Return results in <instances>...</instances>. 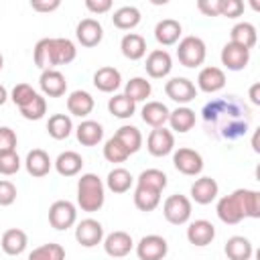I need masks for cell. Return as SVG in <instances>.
Masks as SVG:
<instances>
[{
    "instance_id": "obj_34",
    "label": "cell",
    "mask_w": 260,
    "mask_h": 260,
    "mask_svg": "<svg viewBox=\"0 0 260 260\" xmlns=\"http://www.w3.org/2000/svg\"><path fill=\"white\" fill-rule=\"evenodd\" d=\"M223 252H225V256L232 258V260H250L252 254H254L250 240L244 238V236H232V238L225 242Z\"/></svg>"
},
{
    "instance_id": "obj_44",
    "label": "cell",
    "mask_w": 260,
    "mask_h": 260,
    "mask_svg": "<svg viewBox=\"0 0 260 260\" xmlns=\"http://www.w3.org/2000/svg\"><path fill=\"white\" fill-rule=\"evenodd\" d=\"M30 260H63L65 250L61 244H43L28 254Z\"/></svg>"
},
{
    "instance_id": "obj_55",
    "label": "cell",
    "mask_w": 260,
    "mask_h": 260,
    "mask_svg": "<svg viewBox=\"0 0 260 260\" xmlns=\"http://www.w3.org/2000/svg\"><path fill=\"white\" fill-rule=\"evenodd\" d=\"M252 148H254V152H260V146H258V130L254 132V138H252Z\"/></svg>"
},
{
    "instance_id": "obj_53",
    "label": "cell",
    "mask_w": 260,
    "mask_h": 260,
    "mask_svg": "<svg viewBox=\"0 0 260 260\" xmlns=\"http://www.w3.org/2000/svg\"><path fill=\"white\" fill-rule=\"evenodd\" d=\"M250 102L254 106H260V83H254L250 87Z\"/></svg>"
},
{
    "instance_id": "obj_20",
    "label": "cell",
    "mask_w": 260,
    "mask_h": 260,
    "mask_svg": "<svg viewBox=\"0 0 260 260\" xmlns=\"http://www.w3.org/2000/svg\"><path fill=\"white\" fill-rule=\"evenodd\" d=\"M181 32H183L181 22L175 20V18H162V20L156 22V26H154V39H156V43L162 45V47L175 45V43L181 39Z\"/></svg>"
},
{
    "instance_id": "obj_19",
    "label": "cell",
    "mask_w": 260,
    "mask_h": 260,
    "mask_svg": "<svg viewBox=\"0 0 260 260\" xmlns=\"http://www.w3.org/2000/svg\"><path fill=\"white\" fill-rule=\"evenodd\" d=\"M213 238H215V228L207 219H195L187 228V240L193 246H199V248L207 246V244L213 242Z\"/></svg>"
},
{
    "instance_id": "obj_37",
    "label": "cell",
    "mask_w": 260,
    "mask_h": 260,
    "mask_svg": "<svg viewBox=\"0 0 260 260\" xmlns=\"http://www.w3.org/2000/svg\"><path fill=\"white\" fill-rule=\"evenodd\" d=\"M47 132L55 140H65L73 132V122L67 114H53L47 122Z\"/></svg>"
},
{
    "instance_id": "obj_15",
    "label": "cell",
    "mask_w": 260,
    "mask_h": 260,
    "mask_svg": "<svg viewBox=\"0 0 260 260\" xmlns=\"http://www.w3.org/2000/svg\"><path fill=\"white\" fill-rule=\"evenodd\" d=\"M39 85H41V91L49 98H61L65 95L67 91V81H65V75L57 69H43L41 77H39Z\"/></svg>"
},
{
    "instance_id": "obj_1",
    "label": "cell",
    "mask_w": 260,
    "mask_h": 260,
    "mask_svg": "<svg viewBox=\"0 0 260 260\" xmlns=\"http://www.w3.org/2000/svg\"><path fill=\"white\" fill-rule=\"evenodd\" d=\"M203 124L205 132L213 138L236 140L248 132L250 112L248 108L234 95L209 102L203 108Z\"/></svg>"
},
{
    "instance_id": "obj_54",
    "label": "cell",
    "mask_w": 260,
    "mask_h": 260,
    "mask_svg": "<svg viewBox=\"0 0 260 260\" xmlns=\"http://www.w3.org/2000/svg\"><path fill=\"white\" fill-rule=\"evenodd\" d=\"M6 100H8V91H6V87L0 83V106H4Z\"/></svg>"
},
{
    "instance_id": "obj_2",
    "label": "cell",
    "mask_w": 260,
    "mask_h": 260,
    "mask_svg": "<svg viewBox=\"0 0 260 260\" xmlns=\"http://www.w3.org/2000/svg\"><path fill=\"white\" fill-rule=\"evenodd\" d=\"M35 65L39 69H51L57 65H67L77 57V49L69 39H41L35 45Z\"/></svg>"
},
{
    "instance_id": "obj_32",
    "label": "cell",
    "mask_w": 260,
    "mask_h": 260,
    "mask_svg": "<svg viewBox=\"0 0 260 260\" xmlns=\"http://www.w3.org/2000/svg\"><path fill=\"white\" fill-rule=\"evenodd\" d=\"M167 122L171 124V130H175L179 134H185L195 126V112L191 108H187V106H179L177 110L169 112V120Z\"/></svg>"
},
{
    "instance_id": "obj_14",
    "label": "cell",
    "mask_w": 260,
    "mask_h": 260,
    "mask_svg": "<svg viewBox=\"0 0 260 260\" xmlns=\"http://www.w3.org/2000/svg\"><path fill=\"white\" fill-rule=\"evenodd\" d=\"M144 69H146V73L152 79H162V77H167L171 73L173 59H171V55L165 49H154V51L148 53L146 63H144Z\"/></svg>"
},
{
    "instance_id": "obj_52",
    "label": "cell",
    "mask_w": 260,
    "mask_h": 260,
    "mask_svg": "<svg viewBox=\"0 0 260 260\" xmlns=\"http://www.w3.org/2000/svg\"><path fill=\"white\" fill-rule=\"evenodd\" d=\"M30 6L32 10L47 14V12H55L61 6V0H30Z\"/></svg>"
},
{
    "instance_id": "obj_38",
    "label": "cell",
    "mask_w": 260,
    "mask_h": 260,
    "mask_svg": "<svg viewBox=\"0 0 260 260\" xmlns=\"http://www.w3.org/2000/svg\"><path fill=\"white\" fill-rule=\"evenodd\" d=\"M108 110H110L112 116L126 120V118H132V116H134V112H136V102L130 100L126 93H116L114 98H110Z\"/></svg>"
},
{
    "instance_id": "obj_46",
    "label": "cell",
    "mask_w": 260,
    "mask_h": 260,
    "mask_svg": "<svg viewBox=\"0 0 260 260\" xmlns=\"http://www.w3.org/2000/svg\"><path fill=\"white\" fill-rule=\"evenodd\" d=\"M35 89L28 85V83H16L14 87H12V93H10V100L20 108V106H24L26 102H30L32 98H35Z\"/></svg>"
},
{
    "instance_id": "obj_16",
    "label": "cell",
    "mask_w": 260,
    "mask_h": 260,
    "mask_svg": "<svg viewBox=\"0 0 260 260\" xmlns=\"http://www.w3.org/2000/svg\"><path fill=\"white\" fill-rule=\"evenodd\" d=\"M102 242H104L106 254L112 256V258H124V256H128L130 250L134 248L132 236L126 234V232H112V234H108Z\"/></svg>"
},
{
    "instance_id": "obj_40",
    "label": "cell",
    "mask_w": 260,
    "mask_h": 260,
    "mask_svg": "<svg viewBox=\"0 0 260 260\" xmlns=\"http://www.w3.org/2000/svg\"><path fill=\"white\" fill-rule=\"evenodd\" d=\"M124 93L134 102H144L146 98H150L152 85H150V81H146V77H132L130 81H126Z\"/></svg>"
},
{
    "instance_id": "obj_51",
    "label": "cell",
    "mask_w": 260,
    "mask_h": 260,
    "mask_svg": "<svg viewBox=\"0 0 260 260\" xmlns=\"http://www.w3.org/2000/svg\"><path fill=\"white\" fill-rule=\"evenodd\" d=\"M83 2L91 14H106L112 10V4H114V0H83Z\"/></svg>"
},
{
    "instance_id": "obj_36",
    "label": "cell",
    "mask_w": 260,
    "mask_h": 260,
    "mask_svg": "<svg viewBox=\"0 0 260 260\" xmlns=\"http://www.w3.org/2000/svg\"><path fill=\"white\" fill-rule=\"evenodd\" d=\"M132 183H134V177H132V173L130 171H126V169H122V167H118V169H112L110 173H108V179H106V187L112 191V193H126L130 187H132Z\"/></svg>"
},
{
    "instance_id": "obj_48",
    "label": "cell",
    "mask_w": 260,
    "mask_h": 260,
    "mask_svg": "<svg viewBox=\"0 0 260 260\" xmlns=\"http://www.w3.org/2000/svg\"><path fill=\"white\" fill-rule=\"evenodd\" d=\"M16 132L8 126H0V152L4 150H16Z\"/></svg>"
},
{
    "instance_id": "obj_35",
    "label": "cell",
    "mask_w": 260,
    "mask_h": 260,
    "mask_svg": "<svg viewBox=\"0 0 260 260\" xmlns=\"http://www.w3.org/2000/svg\"><path fill=\"white\" fill-rule=\"evenodd\" d=\"M230 41L238 43V45H242L246 49H252L258 43L256 26L252 22H238V24H234V28L230 30Z\"/></svg>"
},
{
    "instance_id": "obj_12",
    "label": "cell",
    "mask_w": 260,
    "mask_h": 260,
    "mask_svg": "<svg viewBox=\"0 0 260 260\" xmlns=\"http://www.w3.org/2000/svg\"><path fill=\"white\" fill-rule=\"evenodd\" d=\"M250 63V49L238 43H225L221 49V65L230 71H242Z\"/></svg>"
},
{
    "instance_id": "obj_27",
    "label": "cell",
    "mask_w": 260,
    "mask_h": 260,
    "mask_svg": "<svg viewBox=\"0 0 260 260\" xmlns=\"http://www.w3.org/2000/svg\"><path fill=\"white\" fill-rule=\"evenodd\" d=\"M75 136L83 146H95L104 138V126L95 120H83L75 128Z\"/></svg>"
},
{
    "instance_id": "obj_50",
    "label": "cell",
    "mask_w": 260,
    "mask_h": 260,
    "mask_svg": "<svg viewBox=\"0 0 260 260\" xmlns=\"http://www.w3.org/2000/svg\"><path fill=\"white\" fill-rule=\"evenodd\" d=\"M219 2L221 0H197V8L203 16H219Z\"/></svg>"
},
{
    "instance_id": "obj_3",
    "label": "cell",
    "mask_w": 260,
    "mask_h": 260,
    "mask_svg": "<svg viewBox=\"0 0 260 260\" xmlns=\"http://www.w3.org/2000/svg\"><path fill=\"white\" fill-rule=\"evenodd\" d=\"M106 201V185L95 173H85L77 181V205L81 211L93 213L104 207Z\"/></svg>"
},
{
    "instance_id": "obj_11",
    "label": "cell",
    "mask_w": 260,
    "mask_h": 260,
    "mask_svg": "<svg viewBox=\"0 0 260 260\" xmlns=\"http://www.w3.org/2000/svg\"><path fill=\"white\" fill-rule=\"evenodd\" d=\"M75 240L83 248H93V246L102 244V240H104V225L98 219L85 217L75 228Z\"/></svg>"
},
{
    "instance_id": "obj_6",
    "label": "cell",
    "mask_w": 260,
    "mask_h": 260,
    "mask_svg": "<svg viewBox=\"0 0 260 260\" xmlns=\"http://www.w3.org/2000/svg\"><path fill=\"white\" fill-rule=\"evenodd\" d=\"M75 221H77V207L71 201L59 199L49 207V223L57 232L69 230L71 225H75Z\"/></svg>"
},
{
    "instance_id": "obj_26",
    "label": "cell",
    "mask_w": 260,
    "mask_h": 260,
    "mask_svg": "<svg viewBox=\"0 0 260 260\" xmlns=\"http://www.w3.org/2000/svg\"><path fill=\"white\" fill-rule=\"evenodd\" d=\"M215 211H217V217H219L223 223H228V225H236V223H240V221L244 219V213H242V209H240V205H238V201H236L234 195L221 197V199L217 201Z\"/></svg>"
},
{
    "instance_id": "obj_18",
    "label": "cell",
    "mask_w": 260,
    "mask_h": 260,
    "mask_svg": "<svg viewBox=\"0 0 260 260\" xmlns=\"http://www.w3.org/2000/svg\"><path fill=\"white\" fill-rule=\"evenodd\" d=\"M223 85H225V73L219 67H211V65L203 67L197 75V87L205 93H215L223 89Z\"/></svg>"
},
{
    "instance_id": "obj_13",
    "label": "cell",
    "mask_w": 260,
    "mask_h": 260,
    "mask_svg": "<svg viewBox=\"0 0 260 260\" xmlns=\"http://www.w3.org/2000/svg\"><path fill=\"white\" fill-rule=\"evenodd\" d=\"M75 37L81 43V47H87V49L98 47L104 39V26L95 18H83L75 28Z\"/></svg>"
},
{
    "instance_id": "obj_42",
    "label": "cell",
    "mask_w": 260,
    "mask_h": 260,
    "mask_svg": "<svg viewBox=\"0 0 260 260\" xmlns=\"http://www.w3.org/2000/svg\"><path fill=\"white\" fill-rule=\"evenodd\" d=\"M18 110H20L22 118H26V120H41L47 114V100L41 93H35V98L30 102H26L24 106H20Z\"/></svg>"
},
{
    "instance_id": "obj_56",
    "label": "cell",
    "mask_w": 260,
    "mask_h": 260,
    "mask_svg": "<svg viewBox=\"0 0 260 260\" xmlns=\"http://www.w3.org/2000/svg\"><path fill=\"white\" fill-rule=\"evenodd\" d=\"M150 4H154V6H165V4H169L171 0H148Z\"/></svg>"
},
{
    "instance_id": "obj_43",
    "label": "cell",
    "mask_w": 260,
    "mask_h": 260,
    "mask_svg": "<svg viewBox=\"0 0 260 260\" xmlns=\"http://www.w3.org/2000/svg\"><path fill=\"white\" fill-rule=\"evenodd\" d=\"M136 183H138V185H146V187H152V189L162 191V189L167 187L169 181H167V175H165L160 169H146V171H142V173L138 175Z\"/></svg>"
},
{
    "instance_id": "obj_39",
    "label": "cell",
    "mask_w": 260,
    "mask_h": 260,
    "mask_svg": "<svg viewBox=\"0 0 260 260\" xmlns=\"http://www.w3.org/2000/svg\"><path fill=\"white\" fill-rule=\"evenodd\" d=\"M114 136L130 150V154H134V152H138V150L142 148V134H140V130H138L136 126L124 124V126H120V128L116 130Z\"/></svg>"
},
{
    "instance_id": "obj_41",
    "label": "cell",
    "mask_w": 260,
    "mask_h": 260,
    "mask_svg": "<svg viewBox=\"0 0 260 260\" xmlns=\"http://www.w3.org/2000/svg\"><path fill=\"white\" fill-rule=\"evenodd\" d=\"M128 156H130V150L116 136L106 140V144H104V158L108 162H124Z\"/></svg>"
},
{
    "instance_id": "obj_10",
    "label": "cell",
    "mask_w": 260,
    "mask_h": 260,
    "mask_svg": "<svg viewBox=\"0 0 260 260\" xmlns=\"http://www.w3.org/2000/svg\"><path fill=\"white\" fill-rule=\"evenodd\" d=\"M146 148L152 156H167L175 148V134L171 130H167L165 126H158V128L150 130V134L146 138Z\"/></svg>"
},
{
    "instance_id": "obj_49",
    "label": "cell",
    "mask_w": 260,
    "mask_h": 260,
    "mask_svg": "<svg viewBox=\"0 0 260 260\" xmlns=\"http://www.w3.org/2000/svg\"><path fill=\"white\" fill-rule=\"evenodd\" d=\"M14 201H16V187L10 181L2 179L0 181V205L6 207V205H12Z\"/></svg>"
},
{
    "instance_id": "obj_23",
    "label": "cell",
    "mask_w": 260,
    "mask_h": 260,
    "mask_svg": "<svg viewBox=\"0 0 260 260\" xmlns=\"http://www.w3.org/2000/svg\"><path fill=\"white\" fill-rule=\"evenodd\" d=\"M93 106H95V102H93L91 93H87L83 89H75L67 98V110L71 116H77V118L89 116L93 112Z\"/></svg>"
},
{
    "instance_id": "obj_8",
    "label": "cell",
    "mask_w": 260,
    "mask_h": 260,
    "mask_svg": "<svg viewBox=\"0 0 260 260\" xmlns=\"http://www.w3.org/2000/svg\"><path fill=\"white\" fill-rule=\"evenodd\" d=\"M173 165L179 173L187 177H195L203 171V156L193 148H179L173 154Z\"/></svg>"
},
{
    "instance_id": "obj_45",
    "label": "cell",
    "mask_w": 260,
    "mask_h": 260,
    "mask_svg": "<svg viewBox=\"0 0 260 260\" xmlns=\"http://www.w3.org/2000/svg\"><path fill=\"white\" fill-rule=\"evenodd\" d=\"M20 169V156L16 154V150H4L0 152V175H16Z\"/></svg>"
},
{
    "instance_id": "obj_17",
    "label": "cell",
    "mask_w": 260,
    "mask_h": 260,
    "mask_svg": "<svg viewBox=\"0 0 260 260\" xmlns=\"http://www.w3.org/2000/svg\"><path fill=\"white\" fill-rule=\"evenodd\" d=\"M217 193H219V185L211 177H199L191 185V199L195 203H199V205H207V203L215 201Z\"/></svg>"
},
{
    "instance_id": "obj_5",
    "label": "cell",
    "mask_w": 260,
    "mask_h": 260,
    "mask_svg": "<svg viewBox=\"0 0 260 260\" xmlns=\"http://www.w3.org/2000/svg\"><path fill=\"white\" fill-rule=\"evenodd\" d=\"M162 215L173 225L187 223L189 217H191V199L181 195V193H175V195L167 197L165 203H162Z\"/></svg>"
},
{
    "instance_id": "obj_33",
    "label": "cell",
    "mask_w": 260,
    "mask_h": 260,
    "mask_svg": "<svg viewBox=\"0 0 260 260\" xmlns=\"http://www.w3.org/2000/svg\"><path fill=\"white\" fill-rule=\"evenodd\" d=\"M140 18H142V14H140V10L136 6H122V8H118L112 14V22L120 30H132V28H136L140 24Z\"/></svg>"
},
{
    "instance_id": "obj_28",
    "label": "cell",
    "mask_w": 260,
    "mask_h": 260,
    "mask_svg": "<svg viewBox=\"0 0 260 260\" xmlns=\"http://www.w3.org/2000/svg\"><path fill=\"white\" fill-rule=\"evenodd\" d=\"M53 165H55V169L61 177H75L83 167V158L75 150H65L57 156V160Z\"/></svg>"
},
{
    "instance_id": "obj_24",
    "label": "cell",
    "mask_w": 260,
    "mask_h": 260,
    "mask_svg": "<svg viewBox=\"0 0 260 260\" xmlns=\"http://www.w3.org/2000/svg\"><path fill=\"white\" fill-rule=\"evenodd\" d=\"M26 244H28V238L18 228L6 230L2 234V238H0V246H2L4 254H8V256H20L26 250Z\"/></svg>"
},
{
    "instance_id": "obj_30",
    "label": "cell",
    "mask_w": 260,
    "mask_h": 260,
    "mask_svg": "<svg viewBox=\"0 0 260 260\" xmlns=\"http://www.w3.org/2000/svg\"><path fill=\"white\" fill-rule=\"evenodd\" d=\"M160 193L158 189H152V187H146V185H138L136 183V189H134V205L140 209V211H152L158 207L160 203Z\"/></svg>"
},
{
    "instance_id": "obj_47",
    "label": "cell",
    "mask_w": 260,
    "mask_h": 260,
    "mask_svg": "<svg viewBox=\"0 0 260 260\" xmlns=\"http://www.w3.org/2000/svg\"><path fill=\"white\" fill-rule=\"evenodd\" d=\"M242 14H244V0H221L219 2V16L240 18Z\"/></svg>"
},
{
    "instance_id": "obj_21",
    "label": "cell",
    "mask_w": 260,
    "mask_h": 260,
    "mask_svg": "<svg viewBox=\"0 0 260 260\" xmlns=\"http://www.w3.org/2000/svg\"><path fill=\"white\" fill-rule=\"evenodd\" d=\"M24 167L30 177H45V175H49L53 160L43 148H32L24 158Z\"/></svg>"
},
{
    "instance_id": "obj_57",
    "label": "cell",
    "mask_w": 260,
    "mask_h": 260,
    "mask_svg": "<svg viewBox=\"0 0 260 260\" xmlns=\"http://www.w3.org/2000/svg\"><path fill=\"white\" fill-rule=\"evenodd\" d=\"M250 6H252V10H260V0H250Z\"/></svg>"
},
{
    "instance_id": "obj_9",
    "label": "cell",
    "mask_w": 260,
    "mask_h": 260,
    "mask_svg": "<svg viewBox=\"0 0 260 260\" xmlns=\"http://www.w3.org/2000/svg\"><path fill=\"white\" fill-rule=\"evenodd\" d=\"M167 252H169L167 240L162 236H156V234L144 236L136 244V256L140 260H160L167 256Z\"/></svg>"
},
{
    "instance_id": "obj_7",
    "label": "cell",
    "mask_w": 260,
    "mask_h": 260,
    "mask_svg": "<svg viewBox=\"0 0 260 260\" xmlns=\"http://www.w3.org/2000/svg\"><path fill=\"white\" fill-rule=\"evenodd\" d=\"M165 93H167V98H171L179 106H185L197 98V87L187 77H173L165 83Z\"/></svg>"
},
{
    "instance_id": "obj_31",
    "label": "cell",
    "mask_w": 260,
    "mask_h": 260,
    "mask_svg": "<svg viewBox=\"0 0 260 260\" xmlns=\"http://www.w3.org/2000/svg\"><path fill=\"white\" fill-rule=\"evenodd\" d=\"M169 108L162 104V102H146L144 108H142V122L152 126V128H158V126H165L167 120H169Z\"/></svg>"
},
{
    "instance_id": "obj_29",
    "label": "cell",
    "mask_w": 260,
    "mask_h": 260,
    "mask_svg": "<svg viewBox=\"0 0 260 260\" xmlns=\"http://www.w3.org/2000/svg\"><path fill=\"white\" fill-rule=\"evenodd\" d=\"M120 49H122V55L130 61H138L146 55V41L144 37L136 35V32H128L122 37L120 41Z\"/></svg>"
},
{
    "instance_id": "obj_4",
    "label": "cell",
    "mask_w": 260,
    "mask_h": 260,
    "mask_svg": "<svg viewBox=\"0 0 260 260\" xmlns=\"http://www.w3.org/2000/svg\"><path fill=\"white\" fill-rule=\"evenodd\" d=\"M205 55H207V47L203 43V39L199 37H185L179 41V47H177V59L183 67H199L203 65L205 61Z\"/></svg>"
},
{
    "instance_id": "obj_22",
    "label": "cell",
    "mask_w": 260,
    "mask_h": 260,
    "mask_svg": "<svg viewBox=\"0 0 260 260\" xmlns=\"http://www.w3.org/2000/svg\"><path fill=\"white\" fill-rule=\"evenodd\" d=\"M244 213V217L258 219L260 217V193L254 189H236L232 193Z\"/></svg>"
},
{
    "instance_id": "obj_58",
    "label": "cell",
    "mask_w": 260,
    "mask_h": 260,
    "mask_svg": "<svg viewBox=\"0 0 260 260\" xmlns=\"http://www.w3.org/2000/svg\"><path fill=\"white\" fill-rule=\"evenodd\" d=\"M2 67H4V57L0 55V69H2Z\"/></svg>"
},
{
    "instance_id": "obj_25",
    "label": "cell",
    "mask_w": 260,
    "mask_h": 260,
    "mask_svg": "<svg viewBox=\"0 0 260 260\" xmlns=\"http://www.w3.org/2000/svg\"><path fill=\"white\" fill-rule=\"evenodd\" d=\"M93 85L104 93H114L122 85V75L116 67H100L93 73Z\"/></svg>"
}]
</instances>
